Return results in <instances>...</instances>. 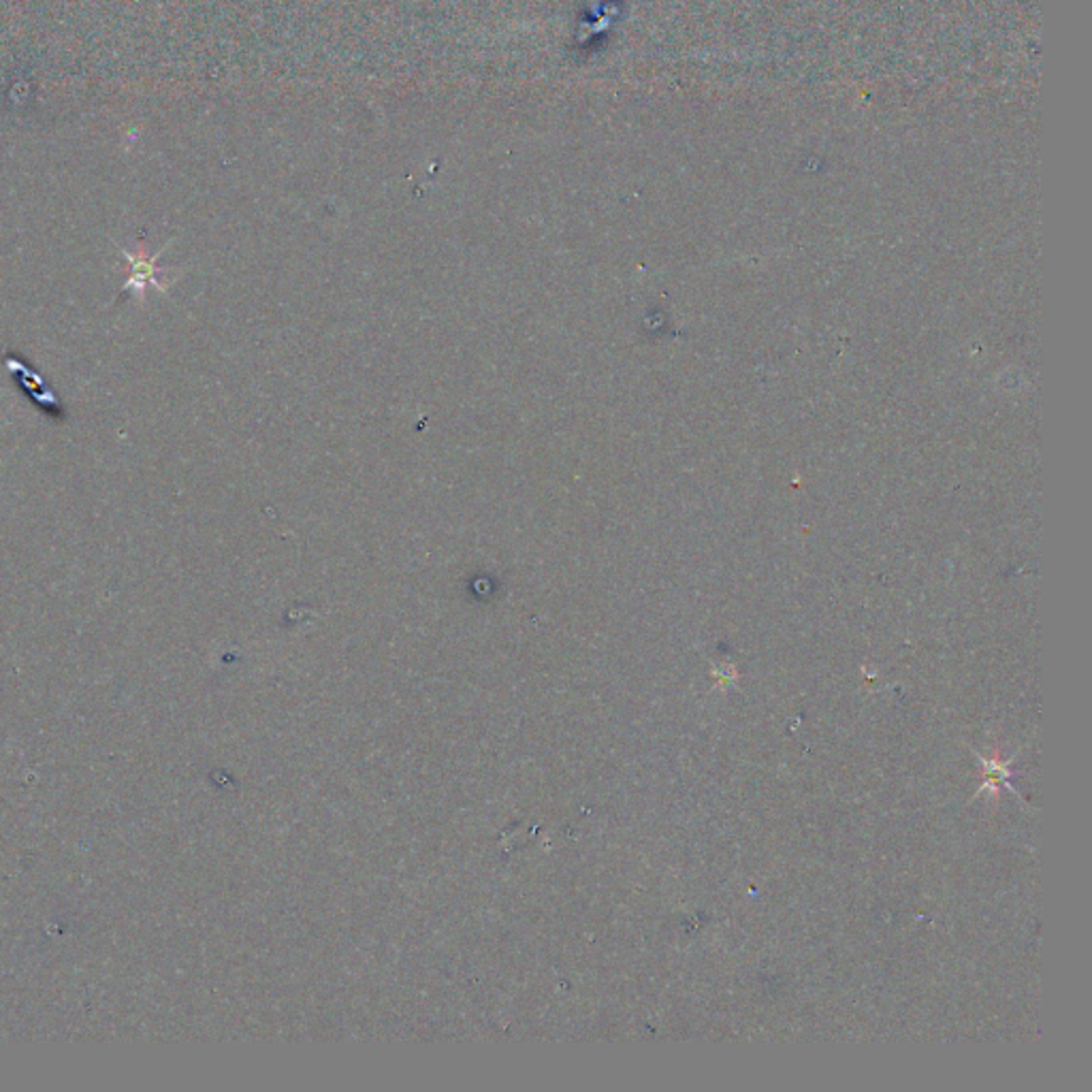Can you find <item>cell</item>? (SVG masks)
<instances>
[{
  "mask_svg": "<svg viewBox=\"0 0 1092 1092\" xmlns=\"http://www.w3.org/2000/svg\"><path fill=\"white\" fill-rule=\"evenodd\" d=\"M122 254L126 256V261H129V267H130L129 280H126L124 288H133L136 295H139V299L145 297V286L148 285L165 291L167 286L162 285V282H167L165 269L156 265V256L159 254H154V256L145 254L144 248H139L136 252L122 250Z\"/></svg>",
  "mask_w": 1092,
  "mask_h": 1092,
  "instance_id": "obj_1",
  "label": "cell"
},
{
  "mask_svg": "<svg viewBox=\"0 0 1092 1092\" xmlns=\"http://www.w3.org/2000/svg\"><path fill=\"white\" fill-rule=\"evenodd\" d=\"M978 758H979L981 766H984V784H981L979 792L990 790V792H994V794H996V792H999L1001 787H1011L1010 785V779H1011L1010 764H1011V760H1007V762H1005V760H999V758L988 760V758H981V755H978Z\"/></svg>",
  "mask_w": 1092,
  "mask_h": 1092,
  "instance_id": "obj_2",
  "label": "cell"
}]
</instances>
